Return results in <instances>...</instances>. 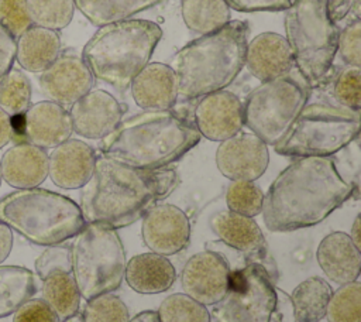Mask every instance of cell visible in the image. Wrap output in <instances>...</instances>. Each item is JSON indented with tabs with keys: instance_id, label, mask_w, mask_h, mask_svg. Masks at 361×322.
<instances>
[{
	"instance_id": "6da1fadb",
	"label": "cell",
	"mask_w": 361,
	"mask_h": 322,
	"mask_svg": "<svg viewBox=\"0 0 361 322\" xmlns=\"http://www.w3.org/2000/svg\"><path fill=\"white\" fill-rule=\"evenodd\" d=\"M355 191L357 186L341 177L330 157H299L264 193L262 219L275 233L310 227L323 222Z\"/></svg>"
},
{
	"instance_id": "7a4b0ae2",
	"label": "cell",
	"mask_w": 361,
	"mask_h": 322,
	"mask_svg": "<svg viewBox=\"0 0 361 322\" xmlns=\"http://www.w3.org/2000/svg\"><path fill=\"white\" fill-rule=\"evenodd\" d=\"M178 184L179 175L173 168L140 169L100 155L83 186L79 208L85 222L121 229L141 219Z\"/></svg>"
},
{
	"instance_id": "3957f363",
	"label": "cell",
	"mask_w": 361,
	"mask_h": 322,
	"mask_svg": "<svg viewBox=\"0 0 361 322\" xmlns=\"http://www.w3.org/2000/svg\"><path fill=\"white\" fill-rule=\"evenodd\" d=\"M192 120L173 110H145L120 124L99 144L103 157L140 169H159L180 160L199 141Z\"/></svg>"
},
{
	"instance_id": "277c9868",
	"label": "cell",
	"mask_w": 361,
	"mask_h": 322,
	"mask_svg": "<svg viewBox=\"0 0 361 322\" xmlns=\"http://www.w3.org/2000/svg\"><path fill=\"white\" fill-rule=\"evenodd\" d=\"M248 30L244 21H228L180 48L171 64L178 96L199 99L231 85L244 68Z\"/></svg>"
},
{
	"instance_id": "5b68a950",
	"label": "cell",
	"mask_w": 361,
	"mask_h": 322,
	"mask_svg": "<svg viewBox=\"0 0 361 322\" xmlns=\"http://www.w3.org/2000/svg\"><path fill=\"white\" fill-rule=\"evenodd\" d=\"M161 37V27L149 20L128 18L106 24L85 44L82 58L93 78L126 90L149 62Z\"/></svg>"
},
{
	"instance_id": "8992f818",
	"label": "cell",
	"mask_w": 361,
	"mask_h": 322,
	"mask_svg": "<svg viewBox=\"0 0 361 322\" xmlns=\"http://www.w3.org/2000/svg\"><path fill=\"white\" fill-rule=\"evenodd\" d=\"M0 222L38 246L62 244L86 225L73 199L38 186L0 198Z\"/></svg>"
},
{
	"instance_id": "52a82bcc",
	"label": "cell",
	"mask_w": 361,
	"mask_h": 322,
	"mask_svg": "<svg viewBox=\"0 0 361 322\" xmlns=\"http://www.w3.org/2000/svg\"><path fill=\"white\" fill-rule=\"evenodd\" d=\"M286 41L293 64L309 86H319L337 54L338 27L329 16L327 0H295L285 14Z\"/></svg>"
},
{
	"instance_id": "ba28073f",
	"label": "cell",
	"mask_w": 361,
	"mask_h": 322,
	"mask_svg": "<svg viewBox=\"0 0 361 322\" xmlns=\"http://www.w3.org/2000/svg\"><path fill=\"white\" fill-rule=\"evenodd\" d=\"M126 263L118 233L102 223L86 222L71 246V274L86 301L120 288Z\"/></svg>"
},
{
	"instance_id": "9c48e42d",
	"label": "cell",
	"mask_w": 361,
	"mask_h": 322,
	"mask_svg": "<svg viewBox=\"0 0 361 322\" xmlns=\"http://www.w3.org/2000/svg\"><path fill=\"white\" fill-rule=\"evenodd\" d=\"M358 133L360 112L312 103L302 109L274 148L285 157H330L351 144Z\"/></svg>"
},
{
	"instance_id": "30bf717a",
	"label": "cell",
	"mask_w": 361,
	"mask_h": 322,
	"mask_svg": "<svg viewBox=\"0 0 361 322\" xmlns=\"http://www.w3.org/2000/svg\"><path fill=\"white\" fill-rule=\"evenodd\" d=\"M306 86L290 75L262 82L243 103L244 126L267 145H275L306 106Z\"/></svg>"
},
{
	"instance_id": "8fae6325",
	"label": "cell",
	"mask_w": 361,
	"mask_h": 322,
	"mask_svg": "<svg viewBox=\"0 0 361 322\" xmlns=\"http://www.w3.org/2000/svg\"><path fill=\"white\" fill-rule=\"evenodd\" d=\"M276 281L257 263L231 271L226 295L213 305L216 322H276Z\"/></svg>"
},
{
	"instance_id": "7c38bea8",
	"label": "cell",
	"mask_w": 361,
	"mask_h": 322,
	"mask_svg": "<svg viewBox=\"0 0 361 322\" xmlns=\"http://www.w3.org/2000/svg\"><path fill=\"white\" fill-rule=\"evenodd\" d=\"M209 225L223 244L241 254L245 261L261 264L276 281V264L268 250L261 227L252 217L223 209L210 217Z\"/></svg>"
},
{
	"instance_id": "4fadbf2b",
	"label": "cell",
	"mask_w": 361,
	"mask_h": 322,
	"mask_svg": "<svg viewBox=\"0 0 361 322\" xmlns=\"http://www.w3.org/2000/svg\"><path fill=\"white\" fill-rule=\"evenodd\" d=\"M231 266L220 253L206 249L188 258L180 273L183 294L204 306L216 305L227 292Z\"/></svg>"
},
{
	"instance_id": "5bb4252c",
	"label": "cell",
	"mask_w": 361,
	"mask_h": 322,
	"mask_svg": "<svg viewBox=\"0 0 361 322\" xmlns=\"http://www.w3.org/2000/svg\"><path fill=\"white\" fill-rule=\"evenodd\" d=\"M18 126H13V138L17 143L27 141L44 150L55 148L69 140L73 127L69 110L51 100H41L31 105L18 117Z\"/></svg>"
},
{
	"instance_id": "9a60e30c",
	"label": "cell",
	"mask_w": 361,
	"mask_h": 322,
	"mask_svg": "<svg viewBox=\"0 0 361 322\" xmlns=\"http://www.w3.org/2000/svg\"><path fill=\"white\" fill-rule=\"evenodd\" d=\"M141 237L157 254L169 257L185 250L190 240V220L172 203H155L142 216Z\"/></svg>"
},
{
	"instance_id": "2e32d148",
	"label": "cell",
	"mask_w": 361,
	"mask_h": 322,
	"mask_svg": "<svg viewBox=\"0 0 361 322\" xmlns=\"http://www.w3.org/2000/svg\"><path fill=\"white\" fill-rule=\"evenodd\" d=\"M269 164L268 145L254 133H237L220 141L216 150V165L230 181H255Z\"/></svg>"
},
{
	"instance_id": "e0dca14e",
	"label": "cell",
	"mask_w": 361,
	"mask_h": 322,
	"mask_svg": "<svg viewBox=\"0 0 361 322\" xmlns=\"http://www.w3.org/2000/svg\"><path fill=\"white\" fill-rule=\"evenodd\" d=\"M193 120L200 136L210 141H223L241 131L244 126L243 102L230 90H217L199 97Z\"/></svg>"
},
{
	"instance_id": "ac0fdd59",
	"label": "cell",
	"mask_w": 361,
	"mask_h": 322,
	"mask_svg": "<svg viewBox=\"0 0 361 322\" xmlns=\"http://www.w3.org/2000/svg\"><path fill=\"white\" fill-rule=\"evenodd\" d=\"M38 83L48 100L62 106H71L94 85V78L76 54H61L38 76Z\"/></svg>"
},
{
	"instance_id": "d6986e66",
	"label": "cell",
	"mask_w": 361,
	"mask_h": 322,
	"mask_svg": "<svg viewBox=\"0 0 361 322\" xmlns=\"http://www.w3.org/2000/svg\"><path fill=\"white\" fill-rule=\"evenodd\" d=\"M123 114V105L103 89L89 90L69 109L73 131L90 140L109 136L120 124Z\"/></svg>"
},
{
	"instance_id": "ffe728a7",
	"label": "cell",
	"mask_w": 361,
	"mask_h": 322,
	"mask_svg": "<svg viewBox=\"0 0 361 322\" xmlns=\"http://www.w3.org/2000/svg\"><path fill=\"white\" fill-rule=\"evenodd\" d=\"M96 162L94 150L85 141L69 138L48 154V177L62 189L83 188Z\"/></svg>"
},
{
	"instance_id": "44dd1931",
	"label": "cell",
	"mask_w": 361,
	"mask_h": 322,
	"mask_svg": "<svg viewBox=\"0 0 361 322\" xmlns=\"http://www.w3.org/2000/svg\"><path fill=\"white\" fill-rule=\"evenodd\" d=\"M244 65L261 82L285 76L295 66L286 38L269 31L255 35L247 44Z\"/></svg>"
},
{
	"instance_id": "7402d4cb",
	"label": "cell",
	"mask_w": 361,
	"mask_h": 322,
	"mask_svg": "<svg viewBox=\"0 0 361 322\" xmlns=\"http://www.w3.org/2000/svg\"><path fill=\"white\" fill-rule=\"evenodd\" d=\"M0 172L16 189L37 188L48 178V153L27 141L16 143L1 155Z\"/></svg>"
},
{
	"instance_id": "603a6c76",
	"label": "cell",
	"mask_w": 361,
	"mask_h": 322,
	"mask_svg": "<svg viewBox=\"0 0 361 322\" xmlns=\"http://www.w3.org/2000/svg\"><path fill=\"white\" fill-rule=\"evenodd\" d=\"M131 96L144 110H169L178 100L176 78L162 62H148L131 80Z\"/></svg>"
},
{
	"instance_id": "cb8c5ba5",
	"label": "cell",
	"mask_w": 361,
	"mask_h": 322,
	"mask_svg": "<svg viewBox=\"0 0 361 322\" xmlns=\"http://www.w3.org/2000/svg\"><path fill=\"white\" fill-rule=\"evenodd\" d=\"M324 275L337 285L357 281L361 270V249L344 232H331L322 239L316 251Z\"/></svg>"
},
{
	"instance_id": "d4e9b609",
	"label": "cell",
	"mask_w": 361,
	"mask_h": 322,
	"mask_svg": "<svg viewBox=\"0 0 361 322\" xmlns=\"http://www.w3.org/2000/svg\"><path fill=\"white\" fill-rule=\"evenodd\" d=\"M124 280L138 294H161L173 285L176 270L165 256L152 251L140 253L126 263Z\"/></svg>"
},
{
	"instance_id": "484cf974",
	"label": "cell",
	"mask_w": 361,
	"mask_h": 322,
	"mask_svg": "<svg viewBox=\"0 0 361 322\" xmlns=\"http://www.w3.org/2000/svg\"><path fill=\"white\" fill-rule=\"evenodd\" d=\"M61 48L58 31L31 25L17 38L16 59L24 71L41 73L61 55Z\"/></svg>"
},
{
	"instance_id": "4316f807",
	"label": "cell",
	"mask_w": 361,
	"mask_h": 322,
	"mask_svg": "<svg viewBox=\"0 0 361 322\" xmlns=\"http://www.w3.org/2000/svg\"><path fill=\"white\" fill-rule=\"evenodd\" d=\"M330 284L322 277H309L299 282L289 295L296 322H320L326 316L331 297Z\"/></svg>"
},
{
	"instance_id": "83f0119b",
	"label": "cell",
	"mask_w": 361,
	"mask_h": 322,
	"mask_svg": "<svg viewBox=\"0 0 361 322\" xmlns=\"http://www.w3.org/2000/svg\"><path fill=\"white\" fill-rule=\"evenodd\" d=\"M75 7L96 27L124 21L161 0H73Z\"/></svg>"
},
{
	"instance_id": "f1b7e54d",
	"label": "cell",
	"mask_w": 361,
	"mask_h": 322,
	"mask_svg": "<svg viewBox=\"0 0 361 322\" xmlns=\"http://www.w3.org/2000/svg\"><path fill=\"white\" fill-rule=\"evenodd\" d=\"M37 292L31 270L20 266H0V318L17 311L20 305Z\"/></svg>"
},
{
	"instance_id": "f546056e",
	"label": "cell",
	"mask_w": 361,
	"mask_h": 322,
	"mask_svg": "<svg viewBox=\"0 0 361 322\" xmlns=\"http://www.w3.org/2000/svg\"><path fill=\"white\" fill-rule=\"evenodd\" d=\"M185 25L197 34L220 30L230 21V7L224 0H180Z\"/></svg>"
},
{
	"instance_id": "4dcf8cb0",
	"label": "cell",
	"mask_w": 361,
	"mask_h": 322,
	"mask_svg": "<svg viewBox=\"0 0 361 322\" xmlns=\"http://www.w3.org/2000/svg\"><path fill=\"white\" fill-rule=\"evenodd\" d=\"M42 299L63 321L79 311L80 294L71 273L54 271L42 280Z\"/></svg>"
},
{
	"instance_id": "1f68e13d",
	"label": "cell",
	"mask_w": 361,
	"mask_h": 322,
	"mask_svg": "<svg viewBox=\"0 0 361 322\" xmlns=\"http://www.w3.org/2000/svg\"><path fill=\"white\" fill-rule=\"evenodd\" d=\"M31 82L27 75L11 68L0 78V109L10 117H20L31 106Z\"/></svg>"
},
{
	"instance_id": "d6a6232c",
	"label": "cell",
	"mask_w": 361,
	"mask_h": 322,
	"mask_svg": "<svg viewBox=\"0 0 361 322\" xmlns=\"http://www.w3.org/2000/svg\"><path fill=\"white\" fill-rule=\"evenodd\" d=\"M32 25L59 31L69 25L75 13L73 0H25Z\"/></svg>"
},
{
	"instance_id": "836d02e7",
	"label": "cell",
	"mask_w": 361,
	"mask_h": 322,
	"mask_svg": "<svg viewBox=\"0 0 361 322\" xmlns=\"http://www.w3.org/2000/svg\"><path fill=\"white\" fill-rule=\"evenodd\" d=\"M159 322H212L207 306L183 292L168 295L157 311Z\"/></svg>"
},
{
	"instance_id": "e575fe53",
	"label": "cell",
	"mask_w": 361,
	"mask_h": 322,
	"mask_svg": "<svg viewBox=\"0 0 361 322\" xmlns=\"http://www.w3.org/2000/svg\"><path fill=\"white\" fill-rule=\"evenodd\" d=\"M329 322H361V282L353 281L340 285L327 304Z\"/></svg>"
},
{
	"instance_id": "d590c367",
	"label": "cell",
	"mask_w": 361,
	"mask_h": 322,
	"mask_svg": "<svg viewBox=\"0 0 361 322\" xmlns=\"http://www.w3.org/2000/svg\"><path fill=\"white\" fill-rule=\"evenodd\" d=\"M264 192L254 181H231L226 191L227 209L254 217L261 213Z\"/></svg>"
},
{
	"instance_id": "8d00e7d4",
	"label": "cell",
	"mask_w": 361,
	"mask_h": 322,
	"mask_svg": "<svg viewBox=\"0 0 361 322\" xmlns=\"http://www.w3.org/2000/svg\"><path fill=\"white\" fill-rule=\"evenodd\" d=\"M82 318L83 322H128L130 312L120 297L107 292L86 301Z\"/></svg>"
},
{
	"instance_id": "74e56055",
	"label": "cell",
	"mask_w": 361,
	"mask_h": 322,
	"mask_svg": "<svg viewBox=\"0 0 361 322\" xmlns=\"http://www.w3.org/2000/svg\"><path fill=\"white\" fill-rule=\"evenodd\" d=\"M333 93L341 107L360 112L361 109V71L360 66L347 65L336 78Z\"/></svg>"
},
{
	"instance_id": "f35d334b",
	"label": "cell",
	"mask_w": 361,
	"mask_h": 322,
	"mask_svg": "<svg viewBox=\"0 0 361 322\" xmlns=\"http://www.w3.org/2000/svg\"><path fill=\"white\" fill-rule=\"evenodd\" d=\"M0 24L17 40L32 25L25 0H0Z\"/></svg>"
},
{
	"instance_id": "ab89813d",
	"label": "cell",
	"mask_w": 361,
	"mask_h": 322,
	"mask_svg": "<svg viewBox=\"0 0 361 322\" xmlns=\"http://www.w3.org/2000/svg\"><path fill=\"white\" fill-rule=\"evenodd\" d=\"M37 275L44 280L54 271H66L71 273V247L55 244L48 246L34 263Z\"/></svg>"
},
{
	"instance_id": "60d3db41",
	"label": "cell",
	"mask_w": 361,
	"mask_h": 322,
	"mask_svg": "<svg viewBox=\"0 0 361 322\" xmlns=\"http://www.w3.org/2000/svg\"><path fill=\"white\" fill-rule=\"evenodd\" d=\"M361 21L360 18L351 20L340 32L337 40V51L347 65L360 66L361 64Z\"/></svg>"
},
{
	"instance_id": "b9f144b4",
	"label": "cell",
	"mask_w": 361,
	"mask_h": 322,
	"mask_svg": "<svg viewBox=\"0 0 361 322\" xmlns=\"http://www.w3.org/2000/svg\"><path fill=\"white\" fill-rule=\"evenodd\" d=\"M13 322H59V319L42 298H30L13 314Z\"/></svg>"
},
{
	"instance_id": "7bdbcfd3",
	"label": "cell",
	"mask_w": 361,
	"mask_h": 322,
	"mask_svg": "<svg viewBox=\"0 0 361 322\" xmlns=\"http://www.w3.org/2000/svg\"><path fill=\"white\" fill-rule=\"evenodd\" d=\"M226 4L237 11H282L289 8L290 0H224Z\"/></svg>"
},
{
	"instance_id": "ee69618b",
	"label": "cell",
	"mask_w": 361,
	"mask_h": 322,
	"mask_svg": "<svg viewBox=\"0 0 361 322\" xmlns=\"http://www.w3.org/2000/svg\"><path fill=\"white\" fill-rule=\"evenodd\" d=\"M16 51L17 40L0 24V78L13 68Z\"/></svg>"
},
{
	"instance_id": "f6af8a7d",
	"label": "cell",
	"mask_w": 361,
	"mask_h": 322,
	"mask_svg": "<svg viewBox=\"0 0 361 322\" xmlns=\"http://www.w3.org/2000/svg\"><path fill=\"white\" fill-rule=\"evenodd\" d=\"M327 10L331 21L336 24L351 13L358 17L360 0H327Z\"/></svg>"
},
{
	"instance_id": "bcb514c9",
	"label": "cell",
	"mask_w": 361,
	"mask_h": 322,
	"mask_svg": "<svg viewBox=\"0 0 361 322\" xmlns=\"http://www.w3.org/2000/svg\"><path fill=\"white\" fill-rule=\"evenodd\" d=\"M13 249V230L0 222V264L6 261Z\"/></svg>"
},
{
	"instance_id": "7dc6e473",
	"label": "cell",
	"mask_w": 361,
	"mask_h": 322,
	"mask_svg": "<svg viewBox=\"0 0 361 322\" xmlns=\"http://www.w3.org/2000/svg\"><path fill=\"white\" fill-rule=\"evenodd\" d=\"M13 140L11 119L0 109V150Z\"/></svg>"
},
{
	"instance_id": "c3c4849f",
	"label": "cell",
	"mask_w": 361,
	"mask_h": 322,
	"mask_svg": "<svg viewBox=\"0 0 361 322\" xmlns=\"http://www.w3.org/2000/svg\"><path fill=\"white\" fill-rule=\"evenodd\" d=\"M128 322H159V318L155 311H142L135 316L130 318Z\"/></svg>"
},
{
	"instance_id": "681fc988",
	"label": "cell",
	"mask_w": 361,
	"mask_h": 322,
	"mask_svg": "<svg viewBox=\"0 0 361 322\" xmlns=\"http://www.w3.org/2000/svg\"><path fill=\"white\" fill-rule=\"evenodd\" d=\"M350 239L353 240V243L361 249V229H360V215L355 216L354 222H353V226H351V230H350Z\"/></svg>"
},
{
	"instance_id": "f907efd6",
	"label": "cell",
	"mask_w": 361,
	"mask_h": 322,
	"mask_svg": "<svg viewBox=\"0 0 361 322\" xmlns=\"http://www.w3.org/2000/svg\"><path fill=\"white\" fill-rule=\"evenodd\" d=\"M59 322H83V318H82V314H75V315H72V316H69V318H66V319H63V321H59Z\"/></svg>"
},
{
	"instance_id": "816d5d0a",
	"label": "cell",
	"mask_w": 361,
	"mask_h": 322,
	"mask_svg": "<svg viewBox=\"0 0 361 322\" xmlns=\"http://www.w3.org/2000/svg\"><path fill=\"white\" fill-rule=\"evenodd\" d=\"M1 181H3V179H1V172H0V185H1Z\"/></svg>"
}]
</instances>
